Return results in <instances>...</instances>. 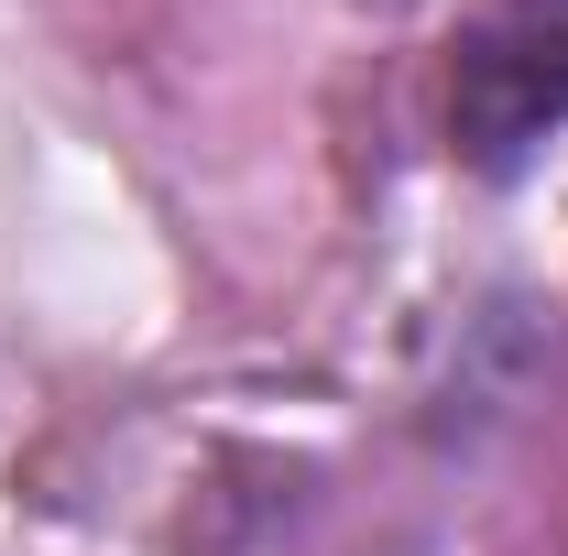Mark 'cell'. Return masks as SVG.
<instances>
[{
  "label": "cell",
  "mask_w": 568,
  "mask_h": 556,
  "mask_svg": "<svg viewBox=\"0 0 568 556\" xmlns=\"http://www.w3.org/2000/svg\"><path fill=\"white\" fill-rule=\"evenodd\" d=\"M547 132H568V0H481L448 44V142L514 175Z\"/></svg>",
  "instance_id": "1"
}]
</instances>
